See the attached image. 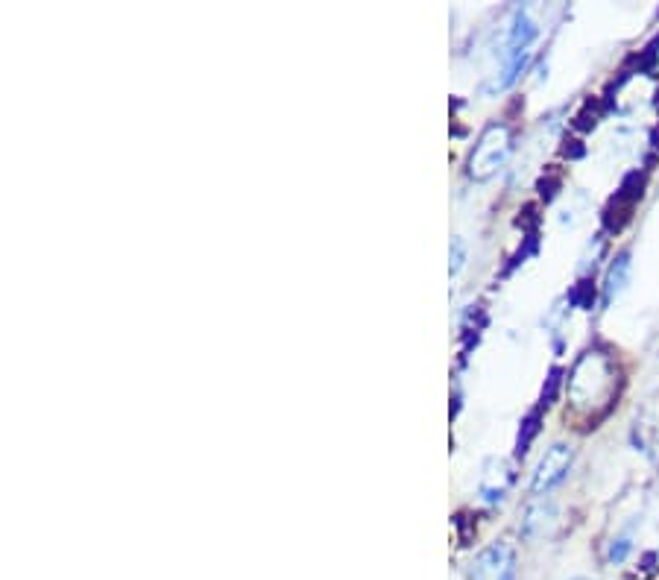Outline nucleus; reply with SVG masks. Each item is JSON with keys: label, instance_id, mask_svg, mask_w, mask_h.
Instances as JSON below:
<instances>
[{"label": "nucleus", "instance_id": "nucleus-11", "mask_svg": "<svg viewBox=\"0 0 659 580\" xmlns=\"http://www.w3.org/2000/svg\"><path fill=\"white\" fill-rule=\"evenodd\" d=\"M592 299H595V293H592V282H589V279H583V282L572 290V296H569V302L577 305V308H592Z\"/></svg>", "mask_w": 659, "mask_h": 580}, {"label": "nucleus", "instance_id": "nucleus-13", "mask_svg": "<svg viewBox=\"0 0 659 580\" xmlns=\"http://www.w3.org/2000/svg\"><path fill=\"white\" fill-rule=\"evenodd\" d=\"M575 580H589V578H575Z\"/></svg>", "mask_w": 659, "mask_h": 580}, {"label": "nucleus", "instance_id": "nucleus-10", "mask_svg": "<svg viewBox=\"0 0 659 580\" xmlns=\"http://www.w3.org/2000/svg\"><path fill=\"white\" fill-rule=\"evenodd\" d=\"M560 384H563V370H560V367H551V373H548L545 384H542V405H551V402L557 399Z\"/></svg>", "mask_w": 659, "mask_h": 580}, {"label": "nucleus", "instance_id": "nucleus-5", "mask_svg": "<svg viewBox=\"0 0 659 580\" xmlns=\"http://www.w3.org/2000/svg\"><path fill=\"white\" fill-rule=\"evenodd\" d=\"M513 481H516L513 463L504 460V457H490L484 463V472H481V481H478V496L487 504H501L510 493Z\"/></svg>", "mask_w": 659, "mask_h": 580}, {"label": "nucleus", "instance_id": "nucleus-3", "mask_svg": "<svg viewBox=\"0 0 659 580\" xmlns=\"http://www.w3.org/2000/svg\"><path fill=\"white\" fill-rule=\"evenodd\" d=\"M516 572H519L516 548L504 539H495L469 563L466 580H516Z\"/></svg>", "mask_w": 659, "mask_h": 580}, {"label": "nucleus", "instance_id": "nucleus-8", "mask_svg": "<svg viewBox=\"0 0 659 580\" xmlns=\"http://www.w3.org/2000/svg\"><path fill=\"white\" fill-rule=\"evenodd\" d=\"M539 425H542V414L539 411H531L522 419V428H519V437H516V457H525L531 452V443L539 434Z\"/></svg>", "mask_w": 659, "mask_h": 580}, {"label": "nucleus", "instance_id": "nucleus-1", "mask_svg": "<svg viewBox=\"0 0 659 580\" xmlns=\"http://www.w3.org/2000/svg\"><path fill=\"white\" fill-rule=\"evenodd\" d=\"M613 387H616V370L610 358L601 352H586L569 378V393L577 408H595L601 402L610 405Z\"/></svg>", "mask_w": 659, "mask_h": 580}, {"label": "nucleus", "instance_id": "nucleus-2", "mask_svg": "<svg viewBox=\"0 0 659 580\" xmlns=\"http://www.w3.org/2000/svg\"><path fill=\"white\" fill-rule=\"evenodd\" d=\"M510 153H513V135H510V129L504 124H490L481 132L475 150L469 153V162H466L469 179H475V182L493 179L495 173L507 165Z\"/></svg>", "mask_w": 659, "mask_h": 580}, {"label": "nucleus", "instance_id": "nucleus-4", "mask_svg": "<svg viewBox=\"0 0 659 580\" xmlns=\"http://www.w3.org/2000/svg\"><path fill=\"white\" fill-rule=\"evenodd\" d=\"M572 460H575L572 446H566V443H554V446L542 455V460L536 463L534 481H531V493H534V496H548L554 487H560V484L566 481L569 469H572Z\"/></svg>", "mask_w": 659, "mask_h": 580}, {"label": "nucleus", "instance_id": "nucleus-12", "mask_svg": "<svg viewBox=\"0 0 659 580\" xmlns=\"http://www.w3.org/2000/svg\"><path fill=\"white\" fill-rule=\"evenodd\" d=\"M463 261H466V249H463V241H460V238H452V264H449L452 276H457V273H460Z\"/></svg>", "mask_w": 659, "mask_h": 580}, {"label": "nucleus", "instance_id": "nucleus-7", "mask_svg": "<svg viewBox=\"0 0 659 580\" xmlns=\"http://www.w3.org/2000/svg\"><path fill=\"white\" fill-rule=\"evenodd\" d=\"M627 282H630V252L624 249V252H618L616 258H613V264L607 267L604 290H601V305H604V308L613 305L618 296L624 293Z\"/></svg>", "mask_w": 659, "mask_h": 580}, {"label": "nucleus", "instance_id": "nucleus-6", "mask_svg": "<svg viewBox=\"0 0 659 580\" xmlns=\"http://www.w3.org/2000/svg\"><path fill=\"white\" fill-rule=\"evenodd\" d=\"M557 519H560L557 504H554L551 498L539 496L536 501L528 504L525 516H522V525H519V534H522V539H528V542H542V539H548L554 534Z\"/></svg>", "mask_w": 659, "mask_h": 580}, {"label": "nucleus", "instance_id": "nucleus-9", "mask_svg": "<svg viewBox=\"0 0 659 580\" xmlns=\"http://www.w3.org/2000/svg\"><path fill=\"white\" fill-rule=\"evenodd\" d=\"M630 548H633V542H630V534H621L610 542V551H607V563L610 566H621L624 560H627V554H630Z\"/></svg>", "mask_w": 659, "mask_h": 580}]
</instances>
